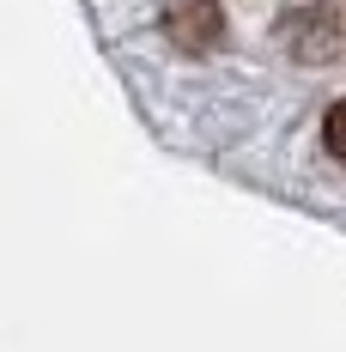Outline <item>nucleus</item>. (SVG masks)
<instances>
[{"mask_svg":"<svg viewBox=\"0 0 346 352\" xmlns=\"http://www.w3.org/2000/svg\"><path fill=\"white\" fill-rule=\"evenodd\" d=\"M322 140H328V152H334V158L346 164V98L328 109V116H322Z\"/></svg>","mask_w":346,"mask_h":352,"instance_id":"2","label":"nucleus"},{"mask_svg":"<svg viewBox=\"0 0 346 352\" xmlns=\"http://www.w3.org/2000/svg\"><path fill=\"white\" fill-rule=\"evenodd\" d=\"M164 31L182 55H207L225 43V12H219V0H171L164 6Z\"/></svg>","mask_w":346,"mask_h":352,"instance_id":"1","label":"nucleus"}]
</instances>
